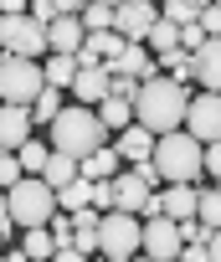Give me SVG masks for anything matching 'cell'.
I'll list each match as a JSON object with an SVG mask.
<instances>
[{
    "mask_svg": "<svg viewBox=\"0 0 221 262\" xmlns=\"http://www.w3.org/2000/svg\"><path fill=\"white\" fill-rule=\"evenodd\" d=\"M0 262H6V252H0Z\"/></svg>",
    "mask_w": 221,
    "mask_h": 262,
    "instance_id": "cell-51",
    "label": "cell"
},
{
    "mask_svg": "<svg viewBox=\"0 0 221 262\" xmlns=\"http://www.w3.org/2000/svg\"><path fill=\"white\" fill-rule=\"evenodd\" d=\"M72 103H82V108H98L103 98H108V67H77V77H72Z\"/></svg>",
    "mask_w": 221,
    "mask_h": 262,
    "instance_id": "cell-13",
    "label": "cell"
},
{
    "mask_svg": "<svg viewBox=\"0 0 221 262\" xmlns=\"http://www.w3.org/2000/svg\"><path fill=\"white\" fill-rule=\"evenodd\" d=\"M160 16H165V21H175V26H190L201 11L190 6V0H160Z\"/></svg>",
    "mask_w": 221,
    "mask_h": 262,
    "instance_id": "cell-31",
    "label": "cell"
},
{
    "mask_svg": "<svg viewBox=\"0 0 221 262\" xmlns=\"http://www.w3.org/2000/svg\"><path fill=\"white\" fill-rule=\"evenodd\" d=\"M149 195H154V190H149V185L139 180V170H129V175H114V201H119V211H129V216H139Z\"/></svg>",
    "mask_w": 221,
    "mask_h": 262,
    "instance_id": "cell-17",
    "label": "cell"
},
{
    "mask_svg": "<svg viewBox=\"0 0 221 262\" xmlns=\"http://www.w3.org/2000/svg\"><path fill=\"white\" fill-rule=\"evenodd\" d=\"M82 206H93V180H72V185H62L57 190V211H82Z\"/></svg>",
    "mask_w": 221,
    "mask_h": 262,
    "instance_id": "cell-26",
    "label": "cell"
},
{
    "mask_svg": "<svg viewBox=\"0 0 221 262\" xmlns=\"http://www.w3.org/2000/svg\"><path fill=\"white\" fill-rule=\"evenodd\" d=\"M139 247L154 257V262H170V257H180V221H170V216H149L144 221V236H139Z\"/></svg>",
    "mask_w": 221,
    "mask_h": 262,
    "instance_id": "cell-9",
    "label": "cell"
},
{
    "mask_svg": "<svg viewBox=\"0 0 221 262\" xmlns=\"http://www.w3.org/2000/svg\"><path fill=\"white\" fill-rule=\"evenodd\" d=\"M144 47H149V52H154V57H160V52H175V47H180V26H175V21H165V16H160V21H154V26H149V36H144Z\"/></svg>",
    "mask_w": 221,
    "mask_h": 262,
    "instance_id": "cell-24",
    "label": "cell"
},
{
    "mask_svg": "<svg viewBox=\"0 0 221 262\" xmlns=\"http://www.w3.org/2000/svg\"><path fill=\"white\" fill-rule=\"evenodd\" d=\"M103 6H114V11H119V6H124V0H103Z\"/></svg>",
    "mask_w": 221,
    "mask_h": 262,
    "instance_id": "cell-48",
    "label": "cell"
},
{
    "mask_svg": "<svg viewBox=\"0 0 221 262\" xmlns=\"http://www.w3.org/2000/svg\"><path fill=\"white\" fill-rule=\"evenodd\" d=\"M6 262H31V257L26 252H6Z\"/></svg>",
    "mask_w": 221,
    "mask_h": 262,
    "instance_id": "cell-47",
    "label": "cell"
},
{
    "mask_svg": "<svg viewBox=\"0 0 221 262\" xmlns=\"http://www.w3.org/2000/svg\"><path fill=\"white\" fill-rule=\"evenodd\" d=\"M82 41H87V31H82V21H77V16H57V21L47 26V47H52V52L77 57V52H82Z\"/></svg>",
    "mask_w": 221,
    "mask_h": 262,
    "instance_id": "cell-14",
    "label": "cell"
},
{
    "mask_svg": "<svg viewBox=\"0 0 221 262\" xmlns=\"http://www.w3.org/2000/svg\"><path fill=\"white\" fill-rule=\"evenodd\" d=\"M190 57H195V82L206 93H221V36H206V47Z\"/></svg>",
    "mask_w": 221,
    "mask_h": 262,
    "instance_id": "cell-15",
    "label": "cell"
},
{
    "mask_svg": "<svg viewBox=\"0 0 221 262\" xmlns=\"http://www.w3.org/2000/svg\"><path fill=\"white\" fill-rule=\"evenodd\" d=\"M41 180H47L52 190H62V185H72V180H77V160H72V155H57V149H52V160H47V170H41Z\"/></svg>",
    "mask_w": 221,
    "mask_h": 262,
    "instance_id": "cell-23",
    "label": "cell"
},
{
    "mask_svg": "<svg viewBox=\"0 0 221 262\" xmlns=\"http://www.w3.org/2000/svg\"><path fill=\"white\" fill-rule=\"evenodd\" d=\"M52 6H57V16H77V11L87 6V0H52Z\"/></svg>",
    "mask_w": 221,
    "mask_h": 262,
    "instance_id": "cell-44",
    "label": "cell"
},
{
    "mask_svg": "<svg viewBox=\"0 0 221 262\" xmlns=\"http://www.w3.org/2000/svg\"><path fill=\"white\" fill-rule=\"evenodd\" d=\"M98 118H103L108 134H119V128L134 123V103H124V98H103V103H98Z\"/></svg>",
    "mask_w": 221,
    "mask_h": 262,
    "instance_id": "cell-22",
    "label": "cell"
},
{
    "mask_svg": "<svg viewBox=\"0 0 221 262\" xmlns=\"http://www.w3.org/2000/svg\"><path fill=\"white\" fill-rule=\"evenodd\" d=\"M82 31H114V6H103V0H87V6L77 11Z\"/></svg>",
    "mask_w": 221,
    "mask_h": 262,
    "instance_id": "cell-29",
    "label": "cell"
},
{
    "mask_svg": "<svg viewBox=\"0 0 221 262\" xmlns=\"http://www.w3.org/2000/svg\"><path fill=\"white\" fill-rule=\"evenodd\" d=\"M201 160H206V175H216V180H221V139H216V144H206V155H201Z\"/></svg>",
    "mask_w": 221,
    "mask_h": 262,
    "instance_id": "cell-39",
    "label": "cell"
},
{
    "mask_svg": "<svg viewBox=\"0 0 221 262\" xmlns=\"http://www.w3.org/2000/svg\"><path fill=\"white\" fill-rule=\"evenodd\" d=\"M93 211H119V201H114V180H93Z\"/></svg>",
    "mask_w": 221,
    "mask_h": 262,
    "instance_id": "cell-35",
    "label": "cell"
},
{
    "mask_svg": "<svg viewBox=\"0 0 221 262\" xmlns=\"http://www.w3.org/2000/svg\"><path fill=\"white\" fill-rule=\"evenodd\" d=\"M47 144H52L57 155H72V160L82 165L87 155H98V149L108 144V128H103L98 108H82V103H72V108H62V113L47 123Z\"/></svg>",
    "mask_w": 221,
    "mask_h": 262,
    "instance_id": "cell-2",
    "label": "cell"
},
{
    "mask_svg": "<svg viewBox=\"0 0 221 262\" xmlns=\"http://www.w3.org/2000/svg\"><path fill=\"white\" fill-rule=\"evenodd\" d=\"M26 11V0H0V16H21Z\"/></svg>",
    "mask_w": 221,
    "mask_h": 262,
    "instance_id": "cell-46",
    "label": "cell"
},
{
    "mask_svg": "<svg viewBox=\"0 0 221 262\" xmlns=\"http://www.w3.org/2000/svg\"><path fill=\"white\" fill-rule=\"evenodd\" d=\"M139 236H144V221L129 216V211H108V216L98 221V252H103L108 262L139 257Z\"/></svg>",
    "mask_w": 221,
    "mask_h": 262,
    "instance_id": "cell-5",
    "label": "cell"
},
{
    "mask_svg": "<svg viewBox=\"0 0 221 262\" xmlns=\"http://www.w3.org/2000/svg\"><path fill=\"white\" fill-rule=\"evenodd\" d=\"M206 252H211V262H221V226L211 231V242H206Z\"/></svg>",
    "mask_w": 221,
    "mask_h": 262,
    "instance_id": "cell-45",
    "label": "cell"
},
{
    "mask_svg": "<svg viewBox=\"0 0 221 262\" xmlns=\"http://www.w3.org/2000/svg\"><path fill=\"white\" fill-rule=\"evenodd\" d=\"M134 93H139V77H129V72H108V98L134 103Z\"/></svg>",
    "mask_w": 221,
    "mask_h": 262,
    "instance_id": "cell-33",
    "label": "cell"
},
{
    "mask_svg": "<svg viewBox=\"0 0 221 262\" xmlns=\"http://www.w3.org/2000/svg\"><path fill=\"white\" fill-rule=\"evenodd\" d=\"M195 201H201V185H170V190L160 195V206H165V216H170V221L195 216Z\"/></svg>",
    "mask_w": 221,
    "mask_h": 262,
    "instance_id": "cell-19",
    "label": "cell"
},
{
    "mask_svg": "<svg viewBox=\"0 0 221 262\" xmlns=\"http://www.w3.org/2000/svg\"><path fill=\"white\" fill-rule=\"evenodd\" d=\"M72 216V247L77 252H98V221H103V211H93V206H82V211H67Z\"/></svg>",
    "mask_w": 221,
    "mask_h": 262,
    "instance_id": "cell-18",
    "label": "cell"
},
{
    "mask_svg": "<svg viewBox=\"0 0 221 262\" xmlns=\"http://www.w3.org/2000/svg\"><path fill=\"white\" fill-rule=\"evenodd\" d=\"M149 6H160V0H149Z\"/></svg>",
    "mask_w": 221,
    "mask_h": 262,
    "instance_id": "cell-54",
    "label": "cell"
},
{
    "mask_svg": "<svg viewBox=\"0 0 221 262\" xmlns=\"http://www.w3.org/2000/svg\"><path fill=\"white\" fill-rule=\"evenodd\" d=\"M52 262H87V252H77V247H57Z\"/></svg>",
    "mask_w": 221,
    "mask_h": 262,
    "instance_id": "cell-41",
    "label": "cell"
},
{
    "mask_svg": "<svg viewBox=\"0 0 221 262\" xmlns=\"http://www.w3.org/2000/svg\"><path fill=\"white\" fill-rule=\"evenodd\" d=\"M62 108H67V103H62V88H41L36 103H31V123H52Z\"/></svg>",
    "mask_w": 221,
    "mask_h": 262,
    "instance_id": "cell-28",
    "label": "cell"
},
{
    "mask_svg": "<svg viewBox=\"0 0 221 262\" xmlns=\"http://www.w3.org/2000/svg\"><path fill=\"white\" fill-rule=\"evenodd\" d=\"M195 26H201L206 36H221V6H201V16H195Z\"/></svg>",
    "mask_w": 221,
    "mask_h": 262,
    "instance_id": "cell-37",
    "label": "cell"
},
{
    "mask_svg": "<svg viewBox=\"0 0 221 262\" xmlns=\"http://www.w3.org/2000/svg\"><path fill=\"white\" fill-rule=\"evenodd\" d=\"M180 262H211L206 247H180Z\"/></svg>",
    "mask_w": 221,
    "mask_h": 262,
    "instance_id": "cell-42",
    "label": "cell"
},
{
    "mask_svg": "<svg viewBox=\"0 0 221 262\" xmlns=\"http://www.w3.org/2000/svg\"><path fill=\"white\" fill-rule=\"evenodd\" d=\"M114 149H119V160H154V134L144 123H129V128H119V139H114Z\"/></svg>",
    "mask_w": 221,
    "mask_h": 262,
    "instance_id": "cell-16",
    "label": "cell"
},
{
    "mask_svg": "<svg viewBox=\"0 0 221 262\" xmlns=\"http://www.w3.org/2000/svg\"><path fill=\"white\" fill-rule=\"evenodd\" d=\"M190 6H195V11H201V6H211V0H190Z\"/></svg>",
    "mask_w": 221,
    "mask_h": 262,
    "instance_id": "cell-49",
    "label": "cell"
},
{
    "mask_svg": "<svg viewBox=\"0 0 221 262\" xmlns=\"http://www.w3.org/2000/svg\"><path fill=\"white\" fill-rule=\"evenodd\" d=\"M201 47H206V31H201L195 21H190V26H180V52H201Z\"/></svg>",
    "mask_w": 221,
    "mask_h": 262,
    "instance_id": "cell-38",
    "label": "cell"
},
{
    "mask_svg": "<svg viewBox=\"0 0 221 262\" xmlns=\"http://www.w3.org/2000/svg\"><path fill=\"white\" fill-rule=\"evenodd\" d=\"M195 216H201V221L216 231V226H221V190H201V201H195Z\"/></svg>",
    "mask_w": 221,
    "mask_h": 262,
    "instance_id": "cell-30",
    "label": "cell"
},
{
    "mask_svg": "<svg viewBox=\"0 0 221 262\" xmlns=\"http://www.w3.org/2000/svg\"><path fill=\"white\" fill-rule=\"evenodd\" d=\"M41 88H47L41 62H31V57H0V103H21V108H31Z\"/></svg>",
    "mask_w": 221,
    "mask_h": 262,
    "instance_id": "cell-6",
    "label": "cell"
},
{
    "mask_svg": "<svg viewBox=\"0 0 221 262\" xmlns=\"http://www.w3.org/2000/svg\"><path fill=\"white\" fill-rule=\"evenodd\" d=\"M180 242H185V247H206V242H211V226H206L201 216H185V221H180Z\"/></svg>",
    "mask_w": 221,
    "mask_h": 262,
    "instance_id": "cell-32",
    "label": "cell"
},
{
    "mask_svg": "<svg viewBox=\"0 0 221 262\" xmlns=\"http://www.w3.org/2000/svg\"><path fill=\"white\" fill-rule=\"evenodd\" d=\"M154 21H160V11L149 6V0H124V6L114 11V31H119L124 41H144Z\"/></svg>",
    "mask_w": 221,
    "mask_h": 262,
    "instance_id": "cell-10",
    "label": "cell"
},
{
    "mask_svg": "<svg viewBox=\"0 0 221 262\" xmlns=\"http://www.w3.org/2000/svg\"><path fill=\"white\" fill-rule=\"evenodd\" d=\"M0 57H6V52H0Z\"/></svg>",
    "mask_w": 221,
    "mask_h": 262,
    "instance_id": "cell-56",
    "label": "cell"
},
{
    "mask_svg": "<svg viewBox=\"0 0 221 262\" xmlns=\"http://www.w3.org/2000/svg\"><path fill=\"white\" fill-rule=\"evenodd\" d=\"M185 134H195L201 144L221 139V93H195L185 108Z\"/></svg>",
    "mask_w": 221,
    "mask_h": 262,
    "instance_id": "cell-8",
    "label": "cell"
},
{
    "mask_svg": "<svg viewBox=\"0 0 221 262\" xmlns=\"http://www.w3.org/2000/svg\"><path fill=\"white\" fill-rule=\"evenodd\" d=\"M6 206H11V221L16 226H47L57 216V190L41 180V175H26L6 190Z\"/></svg>",
    "mask_w": 221,
    "mask_h": 262,
    "instance_id": "cell-4",
    "label": "cell"
},
{
    "mask_svg": "<svg viewBox=\"0 0 221 262\" xmlns=\"http://www.w3.org/2000/svg\"><path fill=\"white\" fill-rule=\"evenodd\" d=\"M129 262H154V257H129Z\"/></svg>",
    "mask_w": 221,
    "mask_h": 262,
    "instance_id": "cell-50",
    "label": "cell"
},
{
    "mask_svg": "<svg viewBox=\"0 0 221 262\" xmlns=\"http://www.w3.org/2000/svg\"><path fill=\"white\" fill-rule=\"evenodd\" d=\"M41 72H47V88H72V77H77V57H67V52H47V62H41Z\"/></svg>",
    "mask_w": 221,
    "mask_h": 262,
    "instance_id": "cell-21",
    "label": "cell"
},
{
    "mask_svg": "<svg viewBox=\"0 0 221 262\" xmlns=\"http://www.w3.org/2000/svg\"><path fill=\"white\" fill-rule=\"evenodd\" d=\"M170 262H180V257H170Z\"/></svg>",
    "mask_w": 221,
    "mask_h": 262,
    "instance_id": "cell-55",
    "label": "cell"
},
{
    "mask_svg": "<svg viewBox=\"0 0 221 262\" xmlns=\"http://www.w3.org/2000/svg\"><path fill=\"white\" fill-rule=\"evenodd\" d=\"M31 16H36L41 26H52V21H57V6H52V0H31Z\"/></svg>",
    "mask_w": 221,
    "mask_h": 262,
    "instance_id": "cell-40",
    "label": "cell"
},
{
    "mask_svg": "<svg viewBox=\"0 0 221 262\" xmlns=\"http://www.w3.org/2000/svg\"><path fill=\"white\" fill-rule=\"evenodd\" d=\"M21 252H26L31 262H52L57 242H52V231H47V226H26V242H21Z\"/></svg>",
    "mask_w": 221,
    "mask_h": 262,
    "instance_id": "cell-27",
    "label": "cell"
},
{
    "mask_svg": "<svg viewBox=\"0 0 221 262\" xmlns=\"http://www.w3.org/2000/svg\"><path fill=\"white\" fill-rule=\"evenodd\" d=\"M0 52L6 57H31V62H41L52 47H47V26L36 21V16H0Z\"/></svg>",
    "mask_w": 221,
    "mask_h": 262,
    "instance_id": "cell-7",
    "label": "cell"
},
{
    "mask_svg": "<svg viewBox=\"0 0 221 262\" xmlns=\"http://www.w3.org/2000/svg\"><path fill=\"white\" fill-rule=\"evenodd\" d=\"M103 67H108V72H129V77H139V82L160 72V62H154V52H149L144 41H124V52H119L114 62H103Z\"/></svg>",
    "mask_w": 221,
    "mask_h": 262,
    "instance_id": "cell-12",
    "label": "cell"
},
{
    "mask_svg": "<svg viewBox=\"0 0 221 262\" xmlns=\"http://www.w3.org/2000/svg\"><path fill=\"white\" fill-rule=\"evenodd\" d=\"M16 180H26V170H21V160H16L11 149H0V190H11Z\"/></svg>",
    "mask_w": 221,
    "mask_h": 262,
    "instance_id": "cell-34",
    "label": "cell"
},
{
    "mask_svg": "<svg viewBox=\"0 0 221 262\" xmlns=\"http://www.w3.org/2000/svg\"><path fill=\"white\" fill-rule=\"evenodd\" d=\"M211 6H221V0H211Z\"/></svg>",
    "mask_w": 221,
    "mask_h": 262,
    "instance_id": "cell-52",
    "label": "cell"
},
{
    "mask_svg": "<svg viewBox=\"0 0 221 262\" xmlns=\"http://www.w3.org/2000/svg\"><path fill=\"white\" fill-rule=\"evenodd\" d=\"M47 231H52L57 247H72V216H67V211H57V216L47 221Z\"/></svg>",
    "mask_w": 221,
    "mask_h": 262,
    "instance_id": "cell-36",
    "label": "cell"
},
{
    "mask_svg": "<svg viewBox=\"0 0 221 262\" xmlns=\"http://www.w3.org/2000/svg\"><path fill=\"white\" fill-rule=\"evenodd\" d=\"M185 108H190L185 82H175L165 72L144 77L139 93H134V123H144L149 134H170V128H180L185 123Z\"/></svg>",
    "mask_w": 221,
    "mask_h": 262,
    "instance_id": "cell-1",
    "label": "cell"
},
{
    "mask_svg": "<svg viewBox=\"0 0 221 262\" xmlns=\"http://www.w3.org/2000/svg\"><path fill=\"white\" fill-rule=\"evenodd\" d=\"M11 226H16V221H11V206H6V190H0V236H11Z\"/></svg>",
    "mask_w": 221,
    "mask_h": 262,
    "instance_id": "cell-43",
    "label": "cell"
},
{
    "mask_svg": "<svg viewBox=\"0 0 221 262\" xmlns=\"http://www.w3.org/2000/svg\"><path fill=\"white\" fill-rule=\"evenodd\" d=\"M0 247H6V236H0Z\"/></svg>",
    "mask_w": 221,
    "mask_h": 262,
    "instance_id": "cell-53",
    "label": "cell"
},
{
    "mask_svg": "<svg viewBox=\"0 0 221 262\" xmlns=\"http://www.w3.org/2000/svg\"><path fill=\"white\" fill-rule=\"evenodd\" d=\"M103 262H108V257H103Z\"/></svg>",
    "mask_w": 221,
    "mask_h": 262,
    "instance_id": "cell-57",
    "label": "cell"
},
{
    "mask_svg": "<svg viewBox=\"0 0 221 262\" xmlns=\"http://www.w3.org/2000/svg\"><path fill=\"white\" fill-rule=\"evenodd\" d=\"M16 160H21V170H26V175H41V170H47V160H52V144H41V139L31 134V139L16 149Z\"/></svg>",
    "mask_w": 221,
    "mask_h": 262,
    "instance_id": "cell-25",
    "label": "cell"
},
{
    "mask_svg": "<svg viewBox=\"0 0 221 262\" xmlns=\"http://www.w3.org/2000/svg\"><path fill=\"white\" fill-rule=\"evenodd\" d=\"M201 155H206V144L195 134H180V128H170V134L154 139V170H160L165 185H195L206 175V160Z\"/></svg>",
    "mask_w": 221,
    "mask_h": 262,
    "instance_id": "cell-3",
    "label": "cell"
},
{
    "mask_svg": "<svg viewBox=\"0 0 221 262\" xmlns=\"http://www.w3.org/2000/svg\"><path fill=\"white\" fill-rule=\"evenodd\" d=\"M31 108H21V103H0V149H21L26 139H31Z\"/></svg>",
    "mask_w": 221,
    "mask_h": 262,
    "instance_id": "cell-11",
    "label": "cell"
},
{
    "mask_svg": "<svg viewBox=\"0 0 221 262\" xmlns=\"http://www.w3.org/2000/svg\"><path fill=\"white\" fill-rule=\"evenodd\" d=\"M77 175H82V180H114V175H119V149L103 144L98 155H87V160L77 165Z\"/></svg>",
    "mask_w": 221,
    "mask_h": 262,
    "instance_id": "cell-20",
    "label": "cell"
}]
</instances>
